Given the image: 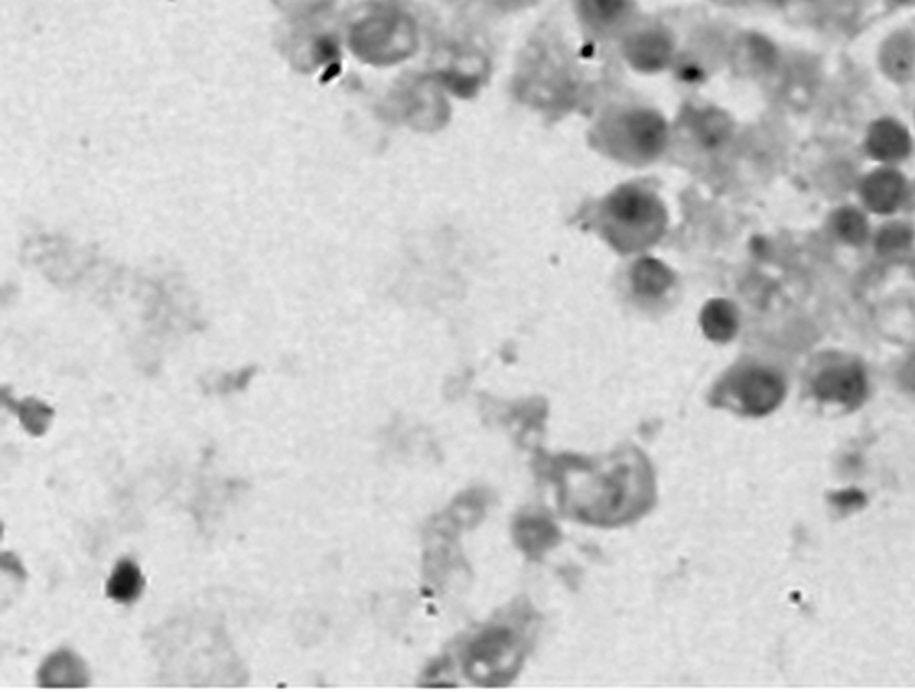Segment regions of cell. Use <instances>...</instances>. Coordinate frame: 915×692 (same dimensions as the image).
Here are the masks:
<instances>
[{
  "mask_svg": "<svg viewBox=\"0 0 915 692\" xmlns=\"http://www.w3.org/2000/svg\"><path fill=\"white\" fill-rule=\"evenodd\" d=\"M560 508L590 526L615 528L654 504V473L634 447L601 458H566L559 467Z\"/></svg>",
  "mask_w": 915,
  "mask_h": 692,
  "instance_id": "cell-1",
  "label": "cell"
},
{
  "mask_svg": "<svg viewBox=\"0 0 915 692\" xmlns=\"http://www.w3.org/2000/svg\"><path fill=\"white\" fill-rule=\"evenodd\" d=\"M786 398V378L776 368L749 363L732 368L716 385L711 401L740 416L762 418L780 407Z\"/></svg>",
  "mask_w": 915,
  "mask_h": 692,
  "instance_id": "cell-2",
  "label": "cell"
},
{
  "mask_svg": "<svg viewBox=\"0 0 915 692\" xmlns=\"http://www.w3.org/2000/svg\"><path fill=\"white\" fill-rule=\"evenodd\" d=\"M524 641V632L513 621L484 628L467 645L463 669L480 685L507 683V674L513 676L520 665Z\"/></svg>",
  "mask_w": 915,
  "mask_h": 692,
  "instance_id": "cell-3",
  "label": "cell"
},
{
  "mask_svg": "<svg viewBox=\"0 0 915 692\" xmlns=\"http://www.w3.org/2000/svg\"><path fill=\"white\" fill-rule=\"evenodd\" d=\"M811 398L839 411L861 407L868 394V379L864 368L855 361H829L820 365L809 378Z\"/></svg>",
  "mask_w": 915,
  "mask_h": 692,
  "instance_id": "cell-4",
  "label": "cell"
},
{
  "mask_svg": "<svg viewBox=\"0 0 915 692\" xmlns=\"http://www.w3.org/2000/svg\"><path fill=\"white\" fill-rule=\"evenodd\" d=\"M37 683L44 689L88 687L90 672L85 661L72 650H57L44 660L41 669L37 671Z\"/></svg>",
  "mask_w": 915,
  "mask_h": 692,
  "instance_id": "cell-5",
  "label": "cell"
},
{
  "mask_svg": "<svg viewBox=\"0 0 915 692\" xmlns=\"http://www.w3.org/2000/svg\"><path fill=\"white\" fill-rule=\"evenodd\" d=\"M143 588H145V579L141 574L140 566L132 559H121L108 577L105 592L112 601L121 603V605H130L140 599Z\"/></svg>",
  "mask_w": 915,
  "mask_h": 692,
  "instance_id": "cell-6",
  "label": "cell"
},
{
  "mask_svg": "<svg viewBox=\"0 0 915 692\" xmlns=\"http://www.w3.org/2000/svg\"><path fill=\"white\" fill-rule=\"evenodd\" d=\"M864 200L877 213H890L894 211L901 195H903V180L895 173H875L864 184Z\"/></svg>",
  "mask_w": 915,
  "mask_h": 692,
  "instance_id": "cell-7",
  "label": "cell"
},
{
  "mask_svg": "<svg viewBox=\"0 0 915 692\" xmlns=\"http://www.w3.org/2000/svg\"><path fill=\"white\" fill-rule=\"evenodd\" d=\"M870 152L881 160H899L910 149V140L905 129L895 125L894 121L877 123L870 134Z\"/></svg>",
  "mask_w": 915,
  "mask_h": 692,
  "instance_id": "cell-8",
  "label": "cell"
},
{
  "mask_svg": "<svg viewBox=\"0 0 915 692\" xmlns=\"http://www.w3.org/2000/svg\"><path fill=\"white\" fill-rule=\"evenodd\" d=\"M703 330L716 341H727L736 332V312L725 301H714L703 312Z\"/></svg>",
  "mask_w": 915,
  "mask_h": 692,
  "instance_id": "cell-9",
  "label": "cell"
},
{
  "mask_svg": "<svg viewBox=\"0 0 915 692\" xmlns=\"http://www.w3.org/2000/svg\"><path fill=\"white\" fill-rule=\"evenodd\" d=\"M15 409H17L15 412L21 416L22 425L33 436H41L46 433L50 420L54 418V411L50 407H46L44 403L33 400V398L22 401Z\"/></svg>",
  "mask_w": 915,
  "mask_h": 692,
  "instance_id": "cell-10",
  "label": "cell"
},
{
  "mask_svg": "<svg viewBox=\"0 0 915 692\" xmlns=\"http://www.w3.org/2000/svg\"><path fill=\"white\" fill-rule=\"evenodd\" d=\"M667 286V271L661 270V268L648 266L637 273L636 288L643 295H659L667 290Z\"/></svg>",
  "mask_w": 915,
  "mask_h": 692,
  "instance_id": "cell-11",
  "label": "cell"
},
{
  "mask_svg": "<svg viewBox=\"0 0 915 692\" xmlns=\"http://www.w3.org/2000/svg\"><path fill=\"white\" fill-rule=\"evenodd\" d=\"M586 13L595 21L612 22L625 10L626 0H582Z\"/></svg>",
  "mask_w": 915,
  "mask_h": 692,
  "instance_id": "cell-12",
  "label": "cell"
},
{
  "mask_svg": "<svg viewBox=\"0 0 915 692\" xmlns=\"http://www.w3.org/2000/svg\"><path fill=\"white\" fill-rule=\"evenodd\" d=\"M837 226H839V233L846 240L850 242H862L864 237H866V222L864 218L855 213V211H844L840 213L839 220H837Z\"/></svg>",
  "mask_w": 915,
  "mask_h": 692,
  "instance_id": "cell-13",
  "label": "cell"
}]
</instances>
